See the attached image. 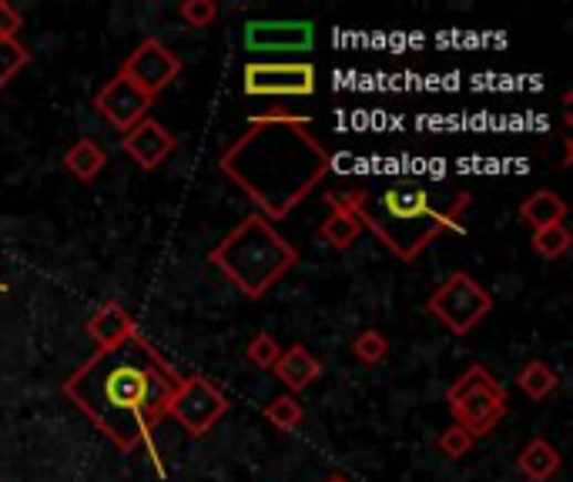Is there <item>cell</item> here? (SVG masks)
<instances>
[{
  "instance_id": "obj_1",
  "label": "cell",
  "mask_w": 573,
  "mask_h": 482,
  "mask_svg": "<svg viewBox=\"0 0 573 482\" xmlns=\"http://www.w3.org/2000/svg\"><path fill=\"white\" fill-rule=\"evenodd\" d=\"M178 386L181 373L148 335L138 332L114 348H94V355L61 383V392L111 446L122 452L148 446L158 472L165 475L152 436Z\"/></svg>"
},
{
  "instance_id": "obj_2",
  "label": "cell",
  "mask_w": 573,
  "mask_h": 482,
  "mask_svg": "<svg viewBox=\"0 0 573 482\" xmlns=\"http://www.w3.org/2000/svg\"><path fill=\"white\" fill-rule=\"evenodd\" d=\"M218 171L232 181L262 218H289L332 171V151L312 132V120L289 111H265L218 158Z\"/></svg>"
},
{
  "instance_id": "obj_3",
  "label": "cell",
  "mask_w": 573,
  "mask_h": 482,
  "mask_svg": "<svg viewBox=\"0 0 573 482\" xmlns=\"http://www.w3.org/2000/svg\"><path fill=\"white\" fill-rule=\"evenodd\" d=\"M329 198L350 208L363 231L369 228L379 245L399 262H416L446 231L467 234L463 214L473 205L470 188L419 175L356 185L350 191H329Z\"/></svg>"
},
{
  "instance_id": "obj_4",
  "label": "cell",
  "mask_w": 573,
  "mask_h": 482,
  "mask_svg": "<svg viewBox=\"0 0 573 482\" xmlns=\"http://www.w3.org/2000/svg\"><path fill=\"white\" fill-rule=\"evenodd\" d=\"M208 262L249 302H259L299 265V249L269 218L252 211L208 252Z\"/></svg>"
},
{
  "instance_id": "obj_5",
  "label": "cell",
  "mask_w": 573,
  "mask_h": 482,
  "mask_svg": "<svg viewBox=\"0 0 573 482\" xmlns=\"http://www.w3.org/2000/svg\"><path fill=\"white\" fill-rule=\"evenodd\" d=\"M446 409L452 416V426H460L473 439H483L503 422L510 399L500 379H493L487 366L473 362V366H467V373L446 389Z\"/></svg>"
},
{
  "instance_id": "obj_6",
  "label": "cell",
  "mask_w": 573,
  "mask_h": 482,
  "mask_svg": "<svg viewBox=\"0 0 573 482\" xmlns=\"http://www.w3.org/2000/svg\"><path fill=\"white\" fill-rule=\"evenodd\" d=\"M426 312L452 335H470L490 312H493V295L470 275V272H452L429 298Z\"/></svg>"
},
{
  "instance_id": "obj_7",
  "label": "cell",
  "mask_w": 573,
  "mask_h": 482,
  "mask_svg": "<svg viewBox=\"0 0 573 482\" xmlns=\"http://www.w3.org/2000/svg\"><path fill=\"white\" fill-rule=\"evenodd\" d=\"M228 406L232 402H228L225 392H218L205 376H181V386L171 396L165 419H175L185 429V436L201 439L218 426V419L228 412Z\"/></svg>"
},
{
  "instance_id": "obj_8",
  "label": "cell",
  "mask_w": 573,
  "mask_h": 482,
  "mask_svg": "<svg viewBox=\"0 0 573 482\" xmlns=\"http://www.w3.org/2000/svg\"><path fill=\"white\" fill-rule=\"evenodd\" d=\"M319 74L309 61H249L242 67V87L249 97H309Z\"/></svg>"
},
{
  "instance_id": "obj_9",
  "label": "cell",
  "mask_w": 573,
  "mask_h": 482,
  "mask_svg": "<svg viewBox=\"0 0 573 482\" xmlns=\"http://www.w3.org/2000/svg\"><path fill=\"white\" fill-rule=\"evenodd\" d=\"M91 104H94V111L107 120L111 128H118L125 135V132H132L135 125H142V120L148 117V111L155 107V97L145 94L135 81H128L118 71L104 87H97Z\"/></svg>"
},
{
  "instance_id": "obj_10",
  "label": "cell",
  "mask_w": 573,
  "mask_h": 482,
  "mask_svg": "<svg viewBox=\"0 0 573 482\" xmlns=\"http://www.w3.org/2000/svg\"><path fill=\"white\" fill-rule=\"evenodd\" d=\"M181 57L165 44V41H158V38H145L128 57H125V64L118 67L128 81H135L145 94H152V97H158L171 81H178V74H181Z\"/></svg>"
},
{
  "instance_id": "obj_11",
  "label": "cell",
  "mask_w": 573,
  "mask_h": 482,
  "mask_svg": "<svg viewBox=\"0 0 573 482\" xmlns=\"http://www.w3.org/2000/svg\"><path fill=\"white\" fill-rule=\"evenodd\" d=\"M125 151L128 158L142 168V171H158L175 151H178V138L155 117H145L142 125H135L132 132H125Z\"/></svg>"
},
{
  "instance_id": "obj_12",
  "label": "cell",
  "mask_w": 573,
  "mask_h": 482,
  "mask_svg": "<svg viewBox=\"0 0 573 482\" xmlns=\"http://www.w3.org/2000/svg\"><path fill=\"white\" fill-rule=\"evenodd\" d=\"M312 24L305 21H282V24H249L246 28V44L249 51L259 54H282V51H309L312 48Z\"/></svg>"
},
{
  "instance_id": "obj_13",
  "label": "cell",
  "mask_w": 573,
  "mask_h": 482,
  "mask_svg": "<svg viewBox=\"0 0 573 482\" xmlns=\"http://www.w3.org/2000/svg\"><path fill=\"white\" fill-rule=\"evenodd\" d=\"M87 338L97 345V348H114V345H122L128 338L138 335V322L132 318V312L118 302H104L84 325Z\"/></svg>"
},
{
  "instance_id": "obj_14",
  "label": "cell",
  "mask_w": 573,
  "mask_h": 482,
  "mask_svg": "<svg viewBox=\"0 0 573 482\" xmlns=\"http://www.w3.org/2000/svg\"><path fill=\"white\" fill-rule=\"evenodd\" d=\"M272 373L289 389V396H299V392H305L309 386L319 383L322 362L305 345H289V348H282V355H279V362L272 366Z\"/></svg>"
},
{
  "instance_id": "obj_15",
  "label": "cell",
  "mask_w": 573,
  "mask_h": 482,
  "mask_svg": "<svg viewBox=\"0 0 573 482\" xmlns=\"http://www.w3.org/2000/svg\"><path fill=\"white\" fill-rule=\"evenodd\" d=\"M325 205H329V214L319 224V238L325 241L332 252H350L360 241V234H363L360 218L350 208H342L335 198H329V195H325Z\"/></svg>"
},
{
  "instance_id": "obj_16",
  "label": "cell",
  "mask_w": 573,
  "mask_h": 482,
  "mask_svg": "<svg viewBox=\"0 0 573 482\" xmlns=\"http://www.w3.org/2000/svg\"><path fill=\"white\" fill-rule=\"evenodd\" d=\"M563 465V455L553 442H546L543 436H533L520 455H517V472L527 479V482H550Z\"/></svg>"
},
{
  "instance_id": "obj_17",
  "label": "cell",
  "mask_w": 573,
  "mask_h": 482,
  "mask_svg": "<svg viewBox=\"0 0 573 482\" xmlns=\"http://www.w3.org/2000/svg\"><path fill=\"white\" fill-rule=\"evenodd\" d=\"M64 168H67L77 181H94V178L107 168V151H104L94 138H77V142L64 151Z\"/></svg>"
},
{
  "instance_id": "obj_18",
  "label": "cell",
  "mask_w": 573,
  "mask_h": 482,
  "mask_svg": "<svg viewBox=\"0 0 573 482\" xmlns=\"http://www.w3.org/2000/svg\"><path fill=\"white\" fill-rule=\"evenodd\" d=\"M520 218H523L533 231L550 228V224H560V221L566 218V201H563L556 191H550V188L533 191L530 198H523V205H520Z\"/></svg>"
},
{
  "instance_id": "obj_19",
  "label": "cell",
  "mask_w": 573,
  "mask_h": 482,
  "mask_svg": "<svg viewBox=\"0 0 573 482\" xmlns=\"http://www.w3.org/2000/svg\"><path fill=\"white\" fill-rule=\"evenodd\" d=\"M517 389L530 399V402H546L556 389H560V376L553 366H546L543 358H530L527 366L517 373Z\"/></svg>"
},
{
  "instance_id": "obj_20",
  "label": "cell",
  "mask_w": 573,
  "mask_h": 482,
  "mask_svg": "<svg viewBox=\"0 0 573 482\" xmlns=\"http://www.w3.org/2000/svg\"><path fill=\"white\" fill-rule=\"evenodd\" d=\"M262 416H265V422L272 426V429H279V432H295L299 426H302V419H305V409H302V402L295 399V396H275V399H269L265 402V409H262Z\"/></svg>"
},
{
  "instance_id": "obj_21",
  "label": "cell",
  "mask_w": 573,
  "mask_h": 482,
  "mask_svg": "<svg viewBox=\"0 0 573 482\" xmlns=\"http://www.w3.org/2000/svg\"><path fill=\"white\" fill-rule=\"evenodd\" d=\"M530 241H533V252H536L540 259L556 262V259H563V255L570 252L573 234H570L566 221H560V224H550V228L533 231V238H530Z\"/></svg>"
},
{
  "instance_id": "obj_22",
  "label": "cell",
  "mask_w": 573,
  "mask_h": 482,
  "mask_svg": "<svg viewBox=\"0 0 573 482\" xmlns=\"http://www.w3.org/2000/svg\"><path fill=\"white\" fill-rule=\"evenodd\" d=\"M28 64H31V51L18 38H0V91H4Z\"/></svg>"
},
{
  "instance_id": "obj_23",
  "label": "cell",
  "mask_w": 573,
  "mask_h": 482,
  "mask_svg": "<svg viewBox=\"0 0 573 482\" xmlns=\"http://www.w3.org/2000/svg\"><path fill=\"white\" fill-rule=\"evenodd\" d=\"M353 355L363 362V366H379V362L389 358V338L379 332V328H363L356 338H353Z\"/></svg>"
},
{
  "instance_id": "obj_24",
  "label": "cell",
  "mask_w": 573,
  "mask_h": 482,
  "mask_svg": "<svg viewBox=\"0 0 573 482\" xmlns=\"http://www.w3.org/2000/svg\"><path fill=\"white\" fill-rule=\"evenodd\" d=\"M473 446H477V439H473L470 432H463L460 426L442 429V432H439V439H436V449H439L449 462H460L463 455H470V452H473Z\"/></svg>"
},
{
  "instance_id": "obj_25",
  "label": "cell",
  "mask_w": 573,
  "mask_h": 482,
  "mask_svg": "<svg viewBox=\"0 0 573 482\" xmlns=\"http://www.w3.org/2000/svg\"><path fill=\"white\" fill-rule=\"evenodd\" d=\"M279 355H282V345H279L269 332L252 335V342H249V348H246V358L252 362L256 369H272L275 362H279Z\"/></svg>"
},
{
  "instance_id": "obj_26",
  "label": "cell",
  "mask_w": 573,
  "mask_h": 482,
  "mask_svg": "<svg viewBox=\"0 0 573 482\" xmlns=\"http://www.w3.org/2000/svg\"><path fill=\"white\" fill-rule=\"evenodd\" d=\"M178 18L188 24V28H211L215 18H218V4L215 0H185V4L178 8Z\"/></svg>"
},
{
  "instance_id": "obj_27",
  "label": "cell",
  "mask_w": 573,
  "mask_h": 482,
  "mask_svg": "<svg viewBox=\"0 0 573 482\" xmlns=\"http://www.w3.org/2000/svg\"><path fill=\"white\" fill-rule=\"evenodd\" d=\"M24 28V14L11 8L8 0H0V38H18Z\"/></svg>"
},
{
  "instance_id": "obj_28",
  "label": "cell",
  "mask_w": 573,
  "mask_h": 482,
  "mask_svg": "<svg viewBox=\"0 0 573 482\" xmlns=\"http://www.w3.org/2000/svg\"><path fill=\"white\" fill-rule=\"evenodd\" d=\"M322 482H353L350 475H342V472H332V475H325Z\"/></svg>"
},
{
  "instance_id": "obj_29",
  "label": "cell",
  "mask_w": 573,
  "mask_h": 482,
  "mask_svg": "<svg viewBox=\"0 0 573 482\" xmlns=\"http://www.w3.org/2000/svg\"><path fill=\"white\" fill-rule=\"evenodd\" d=\"M0 295H8V285L4 282H0Z\"/></svg>"
}]
</instances>
